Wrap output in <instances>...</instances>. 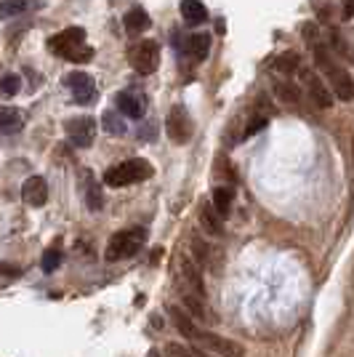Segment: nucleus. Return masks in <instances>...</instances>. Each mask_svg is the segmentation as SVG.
I'll use <instances>...</instances> for the list:
<instances>
[{
  "label": "nucleus",
  "instance_id": "32",
  "mask_svg": "<svg viewBox=\"0 0 354 357\" xmlns=\"http://www.w3.org/2000/svg\"><path fill=\"white\" fill-rule=\"evenodd\" d=\"M354 16V0H344V19H352Z\"/></svg>",
  "mask_w": 354,
  "mask_h": 357
},
{
  "label": "nucleus",
  "instance_id": "16",
  "mask_svg": "<svg viewBox=\"0 0 354 357\" xmlns=\"http://www.w3.org/2000/svg\"><path fill=\"white\" fill-rule=\"evenodd\" d=\"M232 200H235V192H232L229 187H216V190H213L210 206H213V211L222 216V222L232 213Z\"/></svg>",
  "mask_w": 354,
  "mask_h": 357
},
{
  "label": "nucleus",
  "instance_id": "18",
  "mask_svg": "<svg viewBox=\"0 0 354 357\" xmlns=\"http://www.w3.org/2000/svg\"><path fill=\"white\" fill-rule=\"evenodd\" d=\"M275 93H277V99L285 102V105H298L301 96H304L301 86H295L293 80H280V83L275 86Z\"/></svg>",
  "mask_w": 354,
  "mask_h": 357
},
{
  "label": "nucleus",
  "instance_id": "11",
  "mask_svg": "<svg viewBox=\"0 0 354 357\" xmlns=\"http://www.w3.org/2000/svg\"><path fill=\"white\" fill-rule=\"evenodd\" d=\"M115 105H118L120 115H125V118H131V120L144 118V112H147V102H144V96H141V93H136V91H120L118 99H115Z\"/></svg>",
  "mask_w": 354,
  "mask_h": 357
},
{
  "label": "nucleus",
  "instance_id": "13",
  "mask_svg": "<svg viewBox=\"0 0 354 357\" xmlns=\"http://www.w3.org/2000/svg\"><path fill=\"white\" fill-rule=\"evenodd\" d=\"M22 197L30 206H35V208L45 206V200H48V181L43 176H30L22 184Z\"/></svg>",
  "mask_w": 354,
  "mask_h": 357
},
{
  "label": "nucleus",
  "instance_id": "27",
  "mask_svg": "<svg viewBox=\"0 0 354 357\" xmlns=\"http://www.w3.org/2000/svg\"><path fill=\"white\" fill-rule=\"evenodd\" d=\"M91 56H93V48H88V45L83 43V45H77V48H72L64 59H70V61H75V64H83V61H88Z\"/></svg>",
  "mask_w": 354,
  "mask_h": 357
},
{
  "label": "nucleus",
  "instance_id": "4",
  "mask_svg": "<svg viewBox=\"0 0 354 357\" xmlns=\"http://www.w3.org/2000/svg\"><path fill=\"white\" fill-rule=\"evenodd\" d=\"M131 64L139 75H152L160 64V45L155 40H139L131 48Z\"/></svg>",
  "mask_w": 354,
  "mask_h": 357
},
{
  "label": "nucleus",
  "instance_id": "15",
  "mask_svg": "<svg viewBox=\"0 0 354 357\" xmlns=\"http://www.w3.org/2000/svg\"><path fill=\"white\" fill-rule=\"evenodd\" d=\"M184 51H187V56L192 61H203L208 56V51H210V35H192L187 43H184Z\"/></svg>",
  "mask_w": 354,
  "mask_h": 357
},
{
  "label": "nucleus",
  "instance_id": "8",
  "mask_svg": "<svg viewBox=\"0 0 354 357\" xmlns=\"http://www.w3.org/2000/svg\"><path fill=\"white\" fill-rule=\"evenodd\" d=\"M86 43V30L83 27H67L64 32H56L51 40H48V48L56 54V56H67L72 48Z\"/></svg>",
  "mask_w": 354,
  "mask_h": 357
},
{
  "label": "nucleus",
  "instance_id": "31",
  "mask_svg": "<svg viewBox=\"0 0 354 357\" xmlns=\"http://www.w3.org/2000/svg\"><path fill=\"white\" fill-rule=\"evenodd\" d=\"M261 128H266V118H264V115H256V118H253L251 123L245 126V134H243V136H253V134H259Z\"/></svg>",
  "mask_w": 354,
  "mask_h": 357
},
{
  "label": "nucleus",
  "instance_id": "6",
  "mask_svg": "<svg viewBox=\"0 0 354 357\" xmlns=\"http://www.w3.org/2000/svg\"><path fill=\"white\" fill-rule=\"evenodd\" d=\"M64 86L70 89V93H72V99L77 105H88V102L96 99V83H93V77L88 73H80V70L70 73L64 77Z\"/></svg>",
  "mask_w": 354,
  "mask_h": 357
},
{
  "label": "nucleus",
  "instance_id": "2",
  "mask_svg": "<svg viewBox=\"0 0 354 357\" xmlns=\"http://www.w3.org/2000/svg\"><path fill=\"white\" fill-rule=\"evenodd\" d=\"M149 176H152V163L144 160V158H131V160H123V163L112 165L104 174V184L107 187H128V184L147 181Z\"/></svg>",
  "mask_w": 354,
  "mask_h": 357
},
{
  "label": "nucleus",
  "instance_id": "24",
  "mask_svg": "<svg viewBox=\"0 0 354 357\" xmlns=\"http://www.w3.org/2000/svg\"><path fill=\"white\" fill-rule=\"evenodd\" d=\"M168 355L171 357H213L203 352V349H197V347H184V344H171L168 347Z\"/></svg>",
  "mask_w": 354,
  "mask_h": 357
},
{
  "label": "nucleus",
  "instance_id": "7",
  "mask_svg": "<svg viewBox=\"0 0 354 357\" xmlns=\"http://www.w3.org/2000/svg\"><path fill=\"white\" fill-rule=\"evenodd\" d=\"M67 136L75 147H91L93 139H96V120L88 118V115H80V118H72L67 123Z\"/></svg>",
  "mask_w": 354,
  "mask_h": 357
},
{
  "label": "nucleus",
  "instance_id": "19",
  "mask_svg": "<svg viewBox=\"0 0 354 357\" xmlns=\"http://www.w3.org/2000/svg\"><path fill=\"white\" fill-rule=\"evenodd\" d=\"M123 22H125V30L131 32V35H139V32L149 30V16L144 8H131Z\"/></svg>",
  "mask_w": 354,
  "mask_h": 357
},
{
  "label": "nucleus",
  "instance_id": "1",
  "mask_svg": "<svg viewBox=\"0 0 354 357\" xmlns=\"http://www.w3.org/2000/svg\"><path fill=\"white\" fill-rule=\"evenodd\" d=\"M168 312H171V317H174V326L178 328V333H181L184 339H190L197 349H203V352H208V355H213V357H243L245 355V349H243L237 342H232V339L197 328V323H194L184 310L168 307Z\"/></svg>",
  "mask_w": 354,
  "mask_h": 357
},
{
  "label": "nucleus",
  "instance_id": "28",
  "mask_svg": "<svg viewBox=\"0 0 354 357\" xmlns=\"http://www.w3.org/2000/svg\"><path fill=\"white\" fill-rule=\"evenodd\" d=\"M61 261V253L56 251V248H51V251L43 253V261H40V267H43V272H54V269L59 267Z\"/></svg>",
  "mask_w": 354,
  "mask_h": 357
},
{
  "label": "nucleus",
  "instance_id": "26",
  "mask_svg": "<svg viewBox=\"0 0 354 357\" xmlns=\"http://www.w3.org/2000/svg\"><path fill=\"white\" fill-rule=\"evenodd\" d=\"M330 40H333V48H336V51H339L341 56H344V59H354V48L352 45H346V40H344V38H341V32L339 30H330Z\"/></svg>",
  "mask_w": 354,
  "mask_h": 357
},
{
  "label": "nucleus",
  "instance_id": "20",
  "mask_svg": "<svg viewBox=\"0 0 354 357\" xmlns=\"http://www.w3.org/2000/svg\"><path fill=\"white\" fill-rule=\"evenodd\" d=\"M200 222L208 229V235H222V216L213 211L210 203H203L200 206Z\"/></svg>",
  "mask_w": 354,
  "mask_h": 357
},
{
  "label": "nucleus",
  "instance_id": "29",
  "mask_svg": "<svg viewBox=\"0 0 354 357\" xmlns=\"http://www.w3.org/2000/svg\"><path fill=\"white\" fill-rule=\"evenodd\" d=\"M22 278V267L8 264V261H0V280H16Z\"/></svg>",
  "mask_w": 354,
  "mask_h": 357
},
{
  "label": "nucleus",
  "instance_id": "22",
  "mask_svg": "<svg viewBox=\"0 0 354 357\" xmlns=\"http://www.w3.org/2000/svg\"><path fill=\"white\" fill-rule=\"evenodd\" d=\"M30 0H3L0 3V19H14L22 16L24 11H30Z\"/></svg>",
  "mask_w": 354,
  "mask_h": 357
},
{
  "label": "nucleus",
  "instance_id": "9",
  "mask_svg": "<svg viewBox=\"0 0 354 357\" xmlns=\"http://www.w3.org/2000/svg\"><path fill=\"white\" fill-rule=\"evenodd\" d=\"M301 80H304L307 93H309V99L314 102V107H317V109H330V107H333V96H330L328 86H325L323 80L317 77V73L304 70V73H301Z\"/></svg>",
  "mask_w": 354,
  "mask_h": 357
},
{
  "label": "nucleus",
  "instance_id": "12",
  "mask_svg": "<svg viewBox=\"0 0 354 357\" xmlns=\"http://www.w3.org/2000/svg\"><path fill=\"white\" fill-rule=\"evenodd\" d=\"M328 77H330V86H333V91H336V96H339L341 102H352L354 99V77L344 67H339V64H333L330 70H328Z\"/></svg>",
  "mask_w": 354,
  "mask_h": 357
},
{
  "label": "nucleus",
  "instance_id": "10",
  "mask_svg": "<svg viewBox=\"0 0 354 357\" xmlns=\"http://www.w3.org/2000/svg\"><path fill=\"white\" fill-rule=\"evenodd\" d=\"M178 278H181L184 294H192V296L203 298L206 288H203V278H200V269L194 267V261L181 259V261H178Z\"/></svg>",
  "mask_w": 354,
  "mask_h": 357
},
{
  "label": "nucleus",
  "instance_id": "23",
  "mask_svg": "<svg viewBox=\"0 0 354 357\" xmlns=\"http://www.w3.org/2000/svg\"><path fill=\"white\" fill-rule=\"evenodd\" d=\"M22 91V77L19 75H3L0 77V96H16Z\"/></svg>",
  "mask_w": 354,
  "mask_h": 357
},
{
  "label": "nucleus",
  "instance_id": "3",
  "mask_svg": "<svg viewBox=\"0 0 354 357\" xmlns=\"http://www.w3.org/2000/svg\"><path fill=\"white\" fill-rule=\"evenodd\" d=\"M144 240H147V232H144L141 227L115 232V235H112V240L107 243L104 259H107V261H123V259H131V256H136V253L141 251Z\"/></svg>",
  "mask_w": 354,
  "mask_h": 357
},
{
  "label": "nucleus",
  "instance_id": "17",
  "mask_svg": "<svg viewBox=\"0 0 354 357\" xmlns=\"http://www.w3.org/2000/svg\"><path fill=\"white\" fill-rule=\"evenodd\" d=\"M181 16L187 24H203L208 22V8L200 0H181Z\"/></svg>",
  "mask_w": 354,
  "mask_h": 357
},
{
  "label": "nucleus",
  "instance_id": "30",
  "mask_svg": "<svg viewBox=\"0 0 354 357\" xmlns=\"http://www.w3.org/2000/svg\"><path fill=\"white\" fill-rule=\"evenodd\" d=\"M88 181H91V178H88ZM86 197H88V206H91L93 211L102 208V192H99V187H96L93 181L88 184V192H86Z\"/></svg>",
  "mask_w": 354,
  "mask_h": 357
},
{
  "label": "nucleus",
  "instance_id": "25",
  "mask_svg": "<svg viewBox=\"0 0 354 357\" xmlns=\"http://www.w3.org/2000/svg\"><path fill=\"white\" fill-rule=\"evenodd\" d=\"M102 123H104V128L109 131L112 136H123L125 134V126H123V120L109 109V112H104V118H102Z\"/></svg>",
  "mask_w": 354,
  "mask_h": 357
},
{
  "label": "nucleus",
  "instance_id": "21",
  "mask_svg": "<svg viewBox=\"0 0 354 357\" xmlns=\"http://www.w3.org/2000/svg\"><path fill=\"white\" fill-rule=\"evenodd\" d=\"M275 70L280 75H293L301 70V56L295 54V51H285V54H280L277 59H275Z\"/></svg>",
  "mask_w": 354,
  "mask_h": 357
},
{
  "label": "nucleus",
  "instance_id": "14",
  "mask_svg": "<svg viewBox=\"0 0 354 357\" xmlns=\"http://www.w3.org/2000/svg\"><path fill=\"white\" fill-rule=\"evenodd\" d=\"M22 126H24V118L16 107H0V134H16L22 131Z\"/></svg>",
  "mask_w": 354,
  "mask_h": 357
},
{
  "label": "nucleus",
  "instance_id": "5",
  "mask_svg": "<svg viewBox=\"0 0 354 357\" xmlns=\"http://www.w3.org/2000/svg\"><path fill=\"white\" fill-rule=\"evenodd\" d=\"M165 131L171 136V142L187 144L192 139V118H190V112L184 107H174L168 112V118H165Z\"/></svg>",
  "mask_w": 354,
  "mask_h": 357
}]
</instances>
